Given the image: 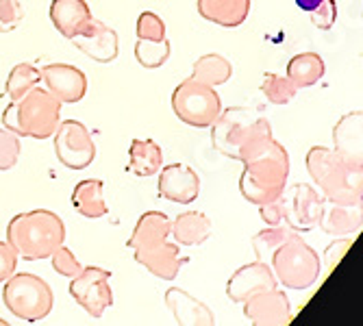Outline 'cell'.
<instances>
[{"instance_id":"cell-1","label":"cell","mask_w":363,"mask_h":326,"mask_svg":"<svg viewBox=\"0 0 363 326\" xmlns=\"http://www.w3.org/2000/svg\"><path fill=\"white\" fill-rule=\"evenodd\" d=\"M238 161L244 163L240 191L248 203L257 207L272 203L287 187L289 154L272 135H261L248 142Z\"/></svg>"},{"instance_id":"cell-2","label":"cell","mask_w":363,"mask_h":326,"mask_svg":"<svg viewBox=\"0 0 363 326\" xmlns=\"http://www.w3.org/2000/svg\"><path fill=\"white\" fill-rule=\"evenodd\" d=\"M7 242L24 261L48 259L65 242V224L48 209L24 211L7 224Z\"/></svg>"},{"instance_id":"cell-3","label":"cell","mask_w":363,"mask_h":326,"mask_svg":"<svg viewBox=\"0 0 363 326\" xmlns=\"http://www.w3.org/2000/svg\"><path fill=\"white\" fill-rule=\"evenodd\" d=\"M305 163L324 201L344 205H359L363 201V170L346 166L333 148L311 146Z\"/></svg>"},{"instance_id":"cell-4","label":"cell","mask_w":363,"mask_h":326,"mask_svg":"<svg viewBox=\"0 0 363 326\" xmlns=\"http://www.w3.org/2000/svg\"><path fill=\"white\" fill-rule=\"evenodd\" d=\"M61 122V103L42 85L28 89L18 101H11L3 111L5 128L18 137L46 140L52 137Z\"/></svg>"},{"instance_id":"cell-5","label":"cell","mask_w":363,"mask_h":326,"mask_svg":"<svg viewBox=\"0 0 363 326\" xmlns=\"http://www.w3.org/2000/svg\"><path fill=\"white\" fill-rule=\"evenodd\" d=\"M261 135H272V124L246 107L222 109L211 124V144L213 148L228 157L240 159L242 148Z\"/></svg>"},{"instance_id":"cell-6","label":"cell","mask_w":363,"mask_h":326,"mask_svg":"<svg viewBox=\"0 0 363 326\" xmlns=\"http://www.w3.org/2000/svg\"><path fill=\"white\" fill-rule=\"evenodd\" d=\"M270 268L279 285L296 291L313 287L322 274V257L296 233L270 259Z\"/></svg>"},{"instance_id":"cell-7","label":"cell","mask_w":363,"mask_h":326,"mask_svg":"<svg viewBox=\"0 0 363 326\" xmlns=\"http://www.w3.org/2000/svg\"><path fill=\"white\" fill-rule=\"evenodd\" d=\"M3 303L16 317L24 322H40L52 311L55 296L50 285L42 276L30 272H13L5 281Z\"/></svg>"},{"instance_id":"cell-8","label":"cell","mask_w":363,"mask_h":326,"mask_svg":"<svg viewBox=\"0 0 363 326\" xmlns=\"http://www.w3.org/2000/svg\"><path fill=\"white\" fill-rule=\"evenodd\" d=\"M172 111L181 122L194 128H207L222 111V98L216 87L203 85L189 77L172 91Z\"/></svg>"},{"instance_id":"cell-9","label":"cell","mask_w":363,"mask_h":326,"mask_svg":"<svg viewBox=\"0 0 363 326\" xmlns=\"http://www.w3.org/2000/svg\"><path fill=\"white\" fill-rule=\"evenodd\" d=\"M55 154L68 170H85L96 159V144L89 128L79 120H61L52 133Z\"/></svg>"},{"instance_id":"cell-10","label":"cell","mask_w":363,"mask_h":326,"mask_svg":"<svg viewBox=\"0 0 363 326\" xmlns=\"http://www.w3.org/2000/svg\"><path fill=\"white\" fill-rule=\"evenodd\" d=\"M279 201L283 207V222L291 231L307 233L318 226L324 198L309 183H294L291 187H285Z\"/></svg>"},{"instance_id":"cell-11","label":"cell","mask_w":363,"mask_h":326,"mask_svg":"<svg viewBox=\"0 0 363 326\" xmlns=\"http://www.w3.org/2000/svg\"><path fill=\"white\" fill-rule=\"evenodd\" d=\"M111 272L105 268H83L81 274L70 279V296L81 305L91 317H103V313L113 305Z\"/></svg>"},{"instance_id":"cell-12","label":"cell","mask_w":363,"mask_h":326,"mask_svg":"<svg viewBox=\"0 0 363 326\" xmlns=\"http://www.w3.org/2000/svg\"><path fill=\"white\" fill-rule=\"evenodd\" d=\"M40 83L61 105L81 103L87 94V77L70 63H48L40 70Z\"/></svg>"},{"instance_id":"cell-13","label":"cell","mask_w":363,"mask_h":326,"mask_svg":"<svg viewBox=\"0 0 363 326\" xmlns=\"http://www.w3.org/2000/svg\"><path fill=\"white\" fill-rule=\"evenodd\" d=\"M242 305L246 320H250L255 326H287L294 317L287 293L279 287L259 291Z\"/></svg>"},{"instance_id":"cell-14","label":"cell","mask_w":363,"mask_h":326,"mask_svg":"<svg viewBox=\"0 0 363 326\" xmlns=\"http://www.w3.org/2000/svg\"><path fill=\"white\" fill-rule=\"evenodd\" d=\"M157 189L161 198L177 205H191L201 193V176L185 163H170L159 168Z\"/></svg>"},{"instance_id":"cell-15","label":"cell","mask_w":363,"mask_h":326,"mask_svg":"<svg viewBox=\"0 0 363 326\" xmlns=\"http://www.w3.org/2000/svg\"><path fill=\"white\" fill-rule=\"evenodd\" d=\"M274 287H279V281H277L270 264L257 259L252 264H246L230 274V279L226 283V296L233 303H244L250 296H255V293L274 289Z\"/></svg>"},{"instance_id":"cell-16","label":"cell","mask_w":363,"mask_h":326,"mask_svg":"<svg viewBox=\"0 0 363 326\" xmlns=\"http://www.w3.org/2000/svg\"><path fill=\"white\" fill-rule=\"evenodd\" d=\"M72 44L89 59L98 61V63H111L118 59L120 55V40L118 33L107 26L105 22L91 18L87 22V26L77 33L72 38Z\"/></svg>"},{"instance_id":"cell-17","label":"cell","mask_w":363,"mask_h":326,"mask_svg":"<svg viewBox=\"0 0 363 326\" xmlns=\"http://www.w3.org/2000/svg\"><path fill=\"white\" fill-rule=\"evenodd\" d=\"M333 150L350 168L363 170V111H350L333 126Z\"/></svg>"},{"instance_id":"cell-18","label":"cell","mask_w":363,"mask_h":326,"mask_svg":"<svg viewBox=\"0 0 363 326\" xmlns=\"http://www.w3.org/2000/svg\"><path fill=\"white\" fill-rule=\"evenodd\" d=\"M179 244L163 240L159 244L152 246H144V248H135L133 257L140 266H144L148 272H152L155 276L163 279V281H172L183 266V259L179 257Z\"/></svg>"},{"instance_id":"cell-19","label":"cell","mask_w":363,"mask_h":326,"mask_svg":"<svg viewBox=\"0 0 363 326\" xmlns=\"http://www.w3.org/2000/svg\"><path fill=\"white\" fill-rule=\"evenodd\" d=\"M318 226L331 237H344V235L359 233L363 226V207H361V203L344 205V203L324 201Z\"/></svg>"},{"instance_id":"cell-20","label":"cell","mask_w":363,"mask_h":326,"mask_svg":"<svg viewBox=\"0 0 363 326\" xmlns=\"http://www.w3.org/2000/svg\"><path fill=\"white\" fill-rule=\"evenodd\" d=\"M166 307L174 322L183 326H211L216 322L211 309L181 287H170L166 291Z\"/></svg>"},{"instance_id":"cell-21","label":"cell","mask_w":363,"mask_h":326,"mask_svg":"<svg viewBox=\"0 0 363 326\" xmlns=\"http://www.w3.org/2000/svg\"><path fill=\"white\" fill-rule=\"evenodd\" d=\"M50 22L63 38L72 40L81 33L87 22L94 18L85 0H52L50 3Z\"/></svg>"},{"instance_id":"cell-22","label":"cell","mask_w":363,"mask_h":326,"mask_svg":"<svg viewBox=\"0 0 363 326\" xmlns=\"http://www.w3.org/2000/svg\"><path fill=\"white\" fill-rule=\"evenodd\" d=\"M252 0H196V9L207 22L224 28H235L250 16Z\"/></svg>"},{"instance_id":"cell-23","label":"cell","mask_w":363,"mask_h":326,"mask_svg":"<svg viewBox=\"0 0 363 326\" xmlns=\"http://www.w3.org/2000/svg\"><path fill=\"white\" fill-rule=\"evenodd\" d=\"M170 228H172V220L163 211H146L140 215L126 246L130 250H135V248L159 244V242L170 237Z\"/></svg>"},{"instance_id":"cell-24","label":"cell","mask_w":363,"mask_h":326,"mask_svg":"<svg viewBox=\"0 0 363 326\" xmlns=\"http://www.w3.org/2000/svg\"><path fill=\"white\" fill-rule=\"evenodd\" d=\"M170 235L179 246H201L211 235V220L203 211H183L172 220Z\"/></svg>"},{"instance_id":"cell-25","label":"cell","mask_w":363,"mask_h":326,"mask_svg":"<svg viewBox=\"0 0 363 326\" xmlns=\"http://www.w3.org/2000/svg\"><path fill=\"white\" fill-rule=\"evenodd\" d=\"M72 205L77 213L89 220L105 218L109 213V207L105 205V185L98 179H85L74 185L72 191Z\"/></svg>"},{"instance_id":"cell-26","label":"cell","mask_w":363,"mask_h":326,"mask_svg":"<svg viewBox=\"0 0 363 326\" xmlns=\"http://www.w3.org/2000/svg\"><path fill=\"white\" fill-rule=\"evenodd\" d=\"M163 166V150L155 140H140L135 137L128 148V172L135 176H155Z\"/></svg>"},{"instance_id":"cell-27","label":"cell","mask_w":363,"mask_h":326,"mask_svg":"<svg viewBox=\"0 0 363 326\" xmlns=\"http://www.w3.org/2000/svg\"><path fill=\"white\" fill-rule=\"evenodd\" d=\"M230 77H233V63L218 52L198 57L191 65V79L209 87H220L228 83Z\"/></svg>"},{"instance_id":"cell-28","label":"cell","mask_w":363,"mask_h":326,"mask_svg":"<svg viewBox=\"0 0 363 326\" xmlns=\"http://www.w3.org/2000/svg\"><path fill=\"white\" fill-rule=\"evenodd\" d=\"M324 72L326 65L318 52H301L289 59L285 77L298 89H303V87H313L324 77Z\"/></svg>"},{"instance_id":"cell-29","label":"cell","mask_w":363,"mask_h":326,"mask_svg":"<svg viewBox=\"0 0 363 326\" xmlns=\"http://www.w3.org/2000/svg\"><path fill=\"white\" fill-rule=\"evenodd\" d=\"M296 235V231H291L285 224H277V226H268L259 231L252 237V252L259 261H266L270 264L272 254L277 252V248H281L287 240H291Z\"/></svg>"},{"instance_id":"cell-30","label":"cell","mask_w":363,"mask_h":326,"mask_svg":"<svg viewBox=\"0 0 363 326\" xmlns=\"http://www.w3.org/2000/svg\"><path fill=\"white\" fill-rule=\"evenodd\" d=\"M172 55L170 40H138L135 42V59L142 68L146 70H157L166 63Z\"/></svg>"},{"instance_id":"cell-31","label":"cell","mask_w":363,"mask_h":326,"mask_svg":"<svg viewBox=\"0 0 363 326\" xmlns=\"http://www.w3.org/2000/svg\"><path fill=\"white\" fill-rule=\"evenodd\" d=\"M35 85H40V70L33 63H18L7 77L5 91L9 96V101H18L20 96H24Z\"/></svg>"},{"instance_id":"cell-32","label":"cell","mask_w":363,"mask_h":326,"mask_svg":"<svg viewBox=\"0 0 363 326\" xmlns=\"http://www.w3.org/2000/svg\"><path fill=\"white\" fill-rule=\"evenodd\" d=\"M261 94L266 96L272 105H287L294 101V96L298 94V87H296L287 77L270 72V74H263Z\"/></svg>"},{"instance_id":"cell-33","label":"cell","mask_w":363,"mask_h":326,"mask_svg":"<svg viewBox=\"0 0 363 326\" xmlns=\"http://www.w3.org/2000/svg\"><path fill=\"white\" fill-rule=\"evenodd\" d=\"M20 137L9 128H0V172L11 170L20 159Z\"/></svg>"},{"instance_id":"cell-34","label":"cell","mask_w":363,"mask_h":326,"mask_svg":"<svg viewBox=\"0 0 363 326\" xmlns=\"http://www.w3.org/2000/svg\"><path fill=\"white\" fill-rule=\"evenodd\" d=\"M48 259L52 261V270L57 274H61V276L72 279V276L81 274V270H83V266H81V261L77 259V254L68 246H63V244Z\"/></svg>"},{"instance_id":"cell-35","label":"cell","mask_w":363,"mask_h":326,"mask_svg":"<svg viewBox=\"0 0 363 326\" xmlns=\"http://www.w3.org/2000/svg\"><path fill=\"white\" fill-rule=\"evenodd\" d=\"M135 30H138V40H163L166 38V22L155 11H142Z\"/></svg>"},{"instance_id":"cell-36","label":"cell","mask_w":363,"mask_h":326,"mask_svg":"<svg viewBox=\"0 0 363 326\" xmlns=\"http://www.w3.org/2000/svg\"><path fill=\"white\" fill-rule=\"evenodd\" d=\"M24 20V7L20 0H0V33H11Z\"/></svg>"},{"instance_id":"cell-37","label":"cell","mask_w":363,"mask_h":326,"mask_svg":"<svg viewBox=\"0 0 363 326\" xmlns=\"http://www.w3.org/2000/svg\"><path fill=\"white\" fill-rule=\"evenodd\" d=\"M335 20H337V3L335 0H322V3L311 11V22L320 30L333 28Z\"/></svg>"},{"instance_id":"cell-38","label":"cell","mask_w":363,"mask_h":326,"mask_svg":"<svg viewBox=\"0 0 363 326\" xmlns=\"http://www.w3.org/2000/svg\"><path fill=\"white\" fill-rule=\"evenodd\" d=\"M18 252L9 242H0V283H5L18 268Z\"/></svg>"},{"instance_id":"cell-39","label":"cell","mask_w":363,"mask_h":326,"mask_svg":"<svg viewBox=\"0 0 363 326\" xmlns=\"http://www.w3.org/2000/svg\"><path fill=\"white\" fill-rule=\"evenodd\" d=\"M320 3H322V0H296V5H298V9L309 11V13H311Z\"/></svg>"},{"instance_id":"cell-40","label":"cell","mask_w":363,"mask_h":326,"mask_svg":"<svg viewBox=\"0 0 363 326\" xmlns=\"http://www.w3.org/2000/svg\"><path fill=\"white\" fill-rule=\"evenodd\" d=\"M0 326H7V320H3V317H0Z\"/></svg>"}]
</instances>
